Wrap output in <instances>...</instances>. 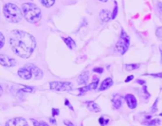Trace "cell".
I'll use <instances>...</instances> for the list:
<instances>
[{"label": "cell", "instance_id": "37", "mask_svg": "<svg viewBox=\"0 0 162 126\" xmlns=\"http://www.w3.org/2000/svg\"><path fill=\"white\" fill-rule=\"evenodd\" d=\"M159 49H160V53H161V64H162V46L159 47Z\"/></svg>", "mask_w": 162, "mask_h": 126}, {"label": "cell", "instance_id": "2", "mask_svg": "<svg viewBox=\"0 0 162 126\" xmlns=\"http://www.w3.org/2000/svg\"><path fill=\"white\" fill-rule=\"evenodd\" d=\"M21 11L24 18L31 24H36L42 18L41 10L33 3H24L22 5Z\"/></svg>", "mask_w": 162, "mask_h": 126}, {"label": "cell", "instance_id": "14", "mask_svg": "<svg viewBox=\"0 0 162 126\" xmlns=\"http://www.w3.org/2000/svg\"><path fill=\"white\" fill-rule=\"evenodd\" d=\"M112 85H113V80H112V78H106L103 83H101V85L100 88H99V91L106 90V89L109 88V87H111Z\"/></svg>", "mask_w": 162, "mask_h": 126}, {"label": "cell", "instance_id": "12", "mask_svg": "<svg viewBox=\"0 0 162 126\" xmlns=\"http://www.w3.org/2000/svg\"><path fill=\"white\" fill-rule=\"evenodd\" d=\"M122 102H123V98L120 96V95L119 94L114 95V97L112 99V104H113V106H114V108L116 109L120 108L122 105Z\"/></svg>", "mask_w": 162, "mask_h": 126}, {"label": "cell", "instance_id": "41", "mask_svg": "<svg viewBox=\"0 0 162 126\" xmlns=\"http://www.w3.org/2000/svg\"><path fill=\"white\" fill-rule=\"evenodd\" d=\"M31 1H32V0H31Z\"/></svg>", "mask_w": 162, "mask_h": 126}, {"label": "cell", "instance_id": "36", "mask_svg": "<svg viewBox=\"0 0 162 126\" xmlns=\"http://www.w3.org/2000/svg\"><path fill=\"white\" fill-rule=\"evenodd\" d=\"M50 123H51L52 124H56V120H55L54 119H50Z\"/></svg>", "mask_w": 162, "mask_h": 126}, {"label": "cell", "instance_id": "18", "mask_svg": "<svg viewBox=\"0 0 162 126\" xmlns=\"http://www.w3.org/2000/svg\"><path fill=\"white\" fill-rule=\"evenodd\" d=\"M140 66V64H125V69L127 71H133V70H137L139 68Z\"/></svg>", "mask_w": 162, "mask_h": 126}, {"label": "cell", "instance_id": "21", "mask_svg": "<svg viewBox=\"0 0 162 126\" xmlns=\"http://www.w3.org/2000/svg\"><path fill=\"white\" fill-rule=\"evenodd\" d=\"M118 13H119V7L117 5V3H115V8H114V10H113L111 19H115L117 17V15H118Z\"/></svg>", "mask_w": 162, "mask_h": 126}, {"label": "cell", "instance_id": "27", "mask_svg": "<svg viewBox=\"0 0 162 126\" xmlns=\"http://www.w3.org/2000/svg\"><path fill=\"white\" fill-rule=\"evenodd\" d=\"M157 102H158V99H157V100H156V102H154V105H153V107H152V109H151V112H152V113L156 112V110H157V108H156Z\"/></svg>", "mask_w": 162, "mask_h": 126}, {"label": "cell", "instance_id": "20", "mask_svg": "<svg viewBox=\"0 0 162 126\" xmlns=\"http://www.w3.org/2000/svg\"><path fill=\"white\" fill-rule=\"evenodd\" d=\"M40 2H41V4H42L44 7L50 8V7H52L54 5L55 0H40Z\"/></svg>", "mask_w": 162, "mask_h": 126}, {"label": "cell", "instance_id": "8", "mask_svg": "<svg viewBox=\"0 0 162 126\" xmlns=\"http://www.w3.org/2000/svg\"><path fill=\"white\" fill-rule=\"evenodd\" d=\"M0 64H2L3 66L6 67H12L16 64L15 60H13L10 57L6 56L4 54H0Z\"/></svg>", "mask_w": 162, "mask_h": 126}, {"label": "cell", "instance_id": "40", "mask_svg": "<svg viewBox=\"0 0 162 126\" xmlns=\"http://www.w3.org/2000/svg\"><path fill=\"white\" fill-rule=\"evenodd\" d=\"M159 115H160V116L162 117V113H160V114H159Z\"/></svg>", "mask_w": 162, "mask_h": 126}, {"label": "cell", "instance_id": "34", "mask_svg": "<svg viewBox=\"0 0 162 126\" xmlns=\"http://www.w3.org/2000/svg\"><path fill=\"white\" fill-rule=\"evenodd\" d=\"M65 104H66V105H68V107L71 109V110H73V107H72V105H71L70 104H69V102L67 101V100H66V102H65Z\"/></svg>", "mask_w": 162, "mask_h": 126}, {"label": "cell", "instance_id": "39", "mask_svg": "<svg viewBox=\"0 0 162 126\" xmlns=\"http://www.w3.org/2000/svg\"><path fill=\"white\" fill-rule=\"evenodd\" d=\"M100 2H103V3H105V2H107L108 0H99Z\"/></svg>", "mask_w": 162, "mask_h": 126}, {"label": "cell", "instance_id": "15", "mask_svg": "<svg viewBox=\"0 0 162 126\" xmlns=\"http://www.w3.org/2000/svg\"><path fill=\"white\" fill-rule=\"evenodd\" d=\"M100 18H101V20L103 21V22H104V23L108 22L111 19L110 13H109V10H101V13H100Z\"/></svg>", "mask_w": 162, "mask_h": 126}, {"label": "cell", "instance_id": "6", "mask_svg": "<svg viewBox=\"0 0 162 126\" xmlns=\"http://www.w3.org/2000/svg\"><path fill=\"white\" fill-rule=\"evenodd\" d=\"M98 85H99V78H98V77H94L93 83H91L90 85H84V87H81V88H79L78 90L81 92L80 95H82V94H84L85 92H87L88 90H94V89H96L97 87H98Z\"/></svg>", "mask_w": 162, "mask_h": 126}, {"label": "cell", "instance_id": "16", "mask_svg": "<svg viewBox=\"0 0 162 126\" xmlns=\"http://www.w3.org/2000/svg\"><path fill=\"white\" fill-rule=\"evenodd\" d=\"M86 105H87V107L90 111H92V112L98 113L101 111V107L96 104L95 102H86Z\"/></svg>", "mask_w": 162, "mask_h": 126}, {"label": "cell", "instance_id": "31", "mask_svg": "<svg viewBox=\"0 0 162 126\" xmlns=\"http://www.w3.org/2000/svg\"><path fill=\"white\" fill-rule=\"evenodd\" d=\"M24 92H32L33 91V88L32 87H29V86H25V88H24Z\"/></svg>", "mask_w": 162, "mask_h": 126}, {"label": "cell", "instance_id": "33", "mask_svg": "<svg viewBox=\"0 0 162 126\" xmlns=\"http://www.w3.org/2000/svg\"><path fill=\"white\" fill-rule=\"evenodd\" d=\"M64 123H65L66 126H74V124L71 123V121H69V120H64Z\"/></svg>", "mask_w": 162, "mask_h": 126}, {"label": "cell", "instance_id": "1", "mask_svg": "<svg viewBox=\"0 0 162 126\" xmlns=\"http://www.w3.org/2000/svg\"><path fill=\"white\" fill-rule=\"evenodd\" d=\"M10 44L13 51L21 58L28 59L36 48L35 38L23 30L13 29L10 33Z\"/></svg>", "mask_w": 162, "mask_h": 126}, {"label": "cell", "instance_id": "24", "mask_svg": "<svg viewBox=\"0 0 162 126\" xmlns=\"http://www.w3.org/2000/svg\"><path fill=\"white\" fill-rule=\"evenodd\" d=\"M99 123L101 126H105L106 124H108L109 123V120H104V118H100V120H99Z\"/></svg>", "mask_w": 162, "mask_h": 126}, {"label": "cell", "instance_id": "9", "mask_svg": "<svg viewBox=\"0 0 162 126\" xmlns=\"http://www.w3.org/2000/svg\"><path fill=\"white\" fill-rule=\"evenodd\" d=\"M125 101H126L127 105L129 108L135 109V107H137L138 102H137V99H135V97L133 94H127L125 96Z\"/></svg>", "mask_w": 162, "mask_h": 126}, {"label": "cell", "instance_id": "35", "mask_svg": "<svg viewBox=\"0 0 162 126\" xmlns=\"http://www.w3.org/2000/svg\"><path fill=\"white\" fill-rule=\"evenodd\" d=\"M137 83H140V85H145V81H143V80H137Z\"/></svg>", "mask_w": 162, "mask_h": 126}, {"label": "cell", "instance_id": "30", "mask_svg": "<svg viewBox=\"0 0 162 126\" xmlns=\"http://www.w3.org/2000/svg\"><path fill=\"white\" fill-rule=\"evenodd\" d=\"M59 109L57 108H53L52 109V116H58L59 115Z\"/></svg>", "mask_w": 162, "mask_h": 126}, {"label": "cell", "instance_id": "3", "mask_svg": "<svg viewBox=\"0 0 162 126\" xmlns=\"http://www.w3.org/2000/svg\"><path fill=\"white\" fill-rule=\"evenodd\" d=\"M3 13H4L7 21L10 23H18L23 18V14H22L20 9L13 3L5 4Z\"/></svg>", "mask_w": 162, "mask_h": 126}, {"label": "cell", "instance_id": "10", "mask_svg": "<svg viewBox=\"0 0 162 126\" xmlns=\"http://www.w3.org/2000/svg\"><path fill=\"white\" fill-rule=\"evenodd\" d=\"M28 68H29V70H31L32 76H34V78L36 80L42 79V77H43V72H42V70L40 69V68H38V67L35 66H33V64H29V66H28Z\"/></svg>", "mask_w": 162, "mask_h": 126}, {"label": "cell", "instance_id": "38", "mask_svg": "<svg viewBox=\"0 0 162 126\" xmlns=\"http://www.w3.org/2000/svg\"><path fill=\"white\" fill-rule=\"evenodd\" d=\"M2 94H3V89H2V87L1 85H0V97L2 96Z\"/></svg>", "mask_w": 162, "mask_h": 126}, {"label": "cell", "instance_id": "25", "mask_svg": "<svg viewBox=\"0 0 162 126\" xmlns=\"http://www.w3.org/2000/svg\"><path fill=\"white\" fill-rule=\"evenodd\" d=\"M156 8H157L158 13H159V14L162 16V2L157 1V2H156Z\"/></svg>", "mask_w": 162, "mask_h": 126}, {"label": "cell", "instance_id": "4", "mask_svg": "<svg viewBox=\"0 0 162 126\" xmlns=\"http://www.w3.org/2000/svg\"><path fill=\"white\" fill-rule=\"evenodd\" d=\"M129 46H130V37L124 32V29H122V32H120L119 41L116 44V50L120 55H124L125 52L128 50V48H129Z\"/></svg>", "mask_w": 162, "mask_h": 126}, {"label": "cell", "instance_id": "11", "mask_svg": "<svg viewBox=\"0 0 162 126\" xmlns=\"http://www.w3.org/2000/svg\"><path fill=\"white\" fill-rule=\"evenodd\" d=\"M18 75L19 77H21L24 80H31L32 78V74L31 70L29 69L28 67H22L18 70Z\"/></svg>", "mask_w": 162, "mask_h": 126}, {"label": "cell", "instance_id": "5", "mask_svg": "<svg viewBox=\"0 0 162 126\" xmlns=\"http://www.w3.org/2000/svg\"><path fill=\"white\" fill-rule=\"evenodd\" d=\"M50 87L51 90L54 91H71L72 83L68 82H51Z\"/></svg>", "mask_w": 162, "mask_h": 126}, {"label": "cell", "instance_id": "13", "mask_svg": "<svg viewBox=\"0 0 162 126\" xmlns=\"http://www.w3.org/2000/svg\"><path fill=\"white\" fill-rule=\"evenodd\" d=\"M89 80V72L88 71H84L79 76L78 78V83L82 85H86Z\"/></svg>", "mask_w": 162, "mask_h": 126}, {"label": "cell", "instance_id": "32", "mask_svg": "<svg viewBox=\"0 0 162 126\" xmlns=\"http://www.w3.org/2000/svg\"><path fill=\"white\" fill-rule=\"evenodd\" d=\"M134 79V75H130V76H128V77L125 79V83H129L130 81H132V80Z\"/></svg>", "mask_w": 162, "mask_h": 126}, {"label": "cell", "instance_id": "17", "mask_svg": "<svg viewBox=\"0 0 162 126\" xmlns=\"http://www.w3.org/2000/svg\"><path fill=\"white\" fill-rule=\"evenodd\" d=\"M63 40H64V42L66 43V45L67 47H68L70 49H72V48H74L75 47H76V43H75V41H74L71 37H66V38L64 37Z\"/></svg>", "mask_w": 162, "mask_h": 126}, {"label": "cell", "instance_id": "22", "mask_svg": "<svg viewBox=\"0 0 162 126\" xmlns=\"http://www.w3.org/2000/svg\"><path fill=\"white\" fill-rule=\"evenodd\" d=\"M31 121L33 123V125L34 126H48V124L44 123V121H37L35 120H31Z\"/></svg>", "mask_w": 162, "mask_h": 126}, {"label": "cell", "instance_id": "7", "mask_svg": "<svg viewBox=\"0 0 162 126\" xmlns=\"http://www.w3.org/2000/svg\"><path fill=\"white\" fill-rule=\"evenodd\" d=\"M5 126H29V124L23 118H14L7 121Z\"/></svg>", "mask_w": 162, "mask_h": 126}, {"label": "cell", "instance_id": "28", "mask_svg": "<svg viewBox=\"0 0 162 126\" xmlns=\"http://www.w3.org/2000/svg\"><path fill=\"white\" fill-rule=\"evenodd\" d=\"M94 72H97V73H103V67H95L93 69Z\"/></svg>", "mask_w": 162, "mask_h": 126}, {"label": "cell", "instance_id": "19", "mask_svg": "<svg viewBox=\"0 0 162 126\" xmlns=\"http://www.w3.org/2000/svg\"><path fill=\"white\" fill-rule=\"evenodd\" d=\"M161 121L156 119V120H148V121H143V124L146 125V126H156V125H158L160 124Z\"/></svg>", "mask_w": 162, "mask_h": 126}, {"label": "cell", "instance_id": "23", "mask_svg": "<svg viewBox=\"0 0 162 126\" xmlns=\"http://www.w3.org/2000/svg\"><path fill=\"white\" fill-rule=\"evenodd\" d=\"M4 44H5V37L3 35V33L0 32V49L4 47Z\"/></svg>", "mask_w": 162, "mask_h": 126}, {"label": "cell", "instance_id": "26", "mask_svg": "<svg viewBox=\"0 0 162 126\" xmlns=\"http://www.w3.org/2000/svg\"><path fill=\"white\" fill-rule=\"evenodd\" d=\"M156 35L158 38H162V27L157 28V29L156 30Z\"/></svg>", "mask_w": 162, "mask_h": 126}, {"label": "cell", "instance_id": "29", "mask_svg": "<svg viewBox=\"0 0 162 126\" xmlns=\"http://www.w3.org/2000/svg\"><path fill=\"white\" fill-rule=\"evenodd\" d=\"M150 76H153V77H154V78H160V79H162V72H160V73H156V74H153V73H151V74H149Z\"/></svg>", "mask_w": 162, "mask_h": 126}]
</instances>
